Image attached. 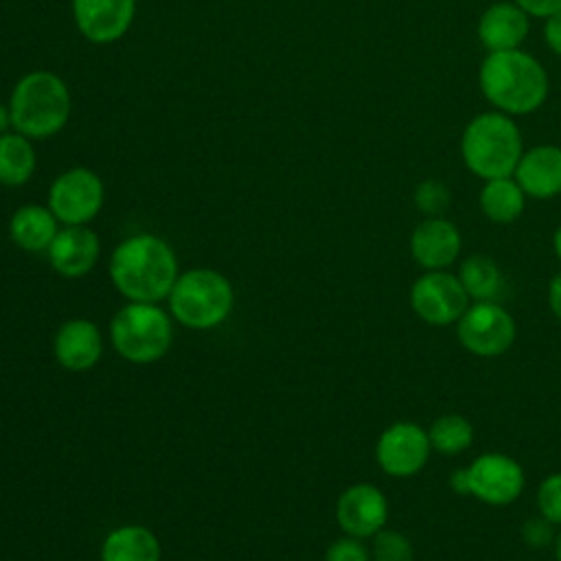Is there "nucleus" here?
<instances>
[{
    "label": "nucleus",
    "instance_id": "obj_1",
    "mask_svg": "<svg viewBox=\"0 0 561 561\" xmlns=\"http://www.w3.org/2000/svg\"><path fill=\"white\" fill-rule=\"evenodd\" d=\"M110 280L129 302H160L180 276L173 248L158 234L123 239L110 256Z\"/></svg>",
    "mask_w": 561,
    "mask_h": 561
},
{
    "label": "nucleus",
    "instance_id": "obj_2",
    "mask_svg": "<svg viewBox=\"0 0 561 561\" xmlns=\"http://www.w3.org/2000/svg\"><path fill=\"white\" fill-rule=\"evenodd\" d=\"M484 99L508 116L539 110L548 96V75L543 66L522 48L489 53L478 72Z\"/></svg>",
    "mask_w": 561,
    "mask_h": 561
},
{
    "label": "nucleus",
    "instance_id": "obj_3",
    "mask_svg": "<svg viewBox=\"0 0 561 561\" xmlns=\"http://www.w3.org/2000/svg\"><path fill=\"white\" fill-rule=\"evenodd\" d=\"M70 107V90L59 75L50 70L26 72L9 96L11 129L31 140L50 138L66 127Z\"/></svg>",
    "mask_w": 561,
    "mask_h": 561
},
{
    "label": "nucleus",
    "instance_id": "obj_4",
    "mask_svg": "<svg viewBox=\"0 0 561 561\" xmlns=\"http://www.w3.org/2000/svg\"><path fill=\"white\" fill-rule=\"evenodd\" d=\"M460 153L467 169L484 182L508 178L524 153L522 131L508 114L482 112L465 125Z\"/></svg>",
    "mask_w": 561,
    "mask_h": 561
},
{
    "label": "nucleus",
    "instance_id": "obj_5",
    "mask_svg": "<svg viewBox=\"0 0 561 561\" xmlns=\"http://www.w3.org/2000/svg\"><path fill=\"white\" fill-rule=\"evenodd\" d=\"M169 313L193 331H208L226 322L234 307V287L217 270L191 267L182 272L169 296Z\"/></svg>",
    "mask_w": 561,
    "mask_h": 561
},
{
    "label": "nucleus",
    "instance_id": "obj_6",
    "mask_svg": "<svg viewBox=\"0 0 561 561\" xmlns=\"http://www.w3.org/2000/svg\"><path fill=\"white\" fill-rule=\"evenodd\" d=\"M110 340L123 359L153 364L171 348V313L158 307V302H127L110 322Z\"/></svg>",
    "mask_w": 561,
    "mask_h": 561
},
{
    "label": "nucleus",
    "instance_id": "obj_7",
    "mask_svg": "<svg viewBox=\"0 0 561 561\" xmlns=\"http://www.w3.org/2000/svg\"><path fill=\"white\" fill-rule=\"evenodd\" d=\"M449 482L462 495H473L491 506H504L519 497L524 471L506 454H482L467 469L454 471Z\"/></svg>",
    "mask_w": 561,
    "mask_h": 561
},
{
    "label": "nucleus",
    "instance_id": "obj_8",
    "mask_svg": "<svg viewBox=\"0 0 561 561\" xmlns=\"http://www.w3.org/2000/svg\"><path fill=\"white\" fill-rule=\"evenodd\" d=\"M103 180L88 167L59 173L48 188V208L61 226H88L103 208Z\"/></svg>",
    "mask_w": 561,
    "mask_h": 561
},
{
    "label": "nucleus",
    "instance_id": "obj_9",
    "mask_svg": "<svg viewBox=\"0 0 561 561\" xmlns=\"http://www.w3.org/2000/svg\"><path fill=\"white\" fill-rule=\"evenodd\" d=\"M513 316L493 300H476L458 320L460 344L478 357H495L515 342Z\"/></svg>",
    "mask_w": 561,
    "mask_h": 561
},
{
    "label": "nucleus",
    "instance_id": "obj_10",
    "mask_svg": "<svg viewBox=\"0 0 561 561\" xmlns=\"http://www.w3.org/2000/svg\"><path fill=\"white\" fill-rule=\"evenodd\" d=\"M469 294L465 291L456 274L432 270L419 276L410 289V305L414 313L434 327H447L460 320L469 307Z\"/></svg>",
    "mask_w": 561,
    "mask_h": 561
},
{
    "label": "nucleus",
    "instance_id": "obj_11",
    "mask_svg": "<svg viewBox=\"0 0 561 561\" xmlns=\"http://www.w3.org/2000/svg\"><path fill=\"white\" fill-rule=\"evenodd\" d=\"M432 443L427 432L412 423L399 421L386 427L375 445V458L381 471L394 478H408L421 471L430 458Z\"/></svg>",
    "mask_w": 561,
    "mask_h": 561
},
{
    "label": "nucleus",
    "instance_id": "obj_12",
    "mask_svg": "<svg viewBox=\"0 0 561 561\" xmlns=\"http://www.w3.org/2000/svg\"><path fill=\"white\" fill-rule=\"evenodd\" d=\"M335 519L337 526L351 537H373L386 526L388 519L386 495L366 482L351 484L335 502Z\"/></svg>",
    "mask_w": 561,
    "mask_h": 561
},
{
    "label": "nucleus",
    "instance_id": "obj_13",
    "mask_svg": "<svg viewBox=\"0 0 561 561\" xmlns=\"http://www.w3.org/2000/svg\"><path fill=\"white\" fill-rule=\"evenodd\" d=\"M136 0H72L79 33L92 44L118 42L131 26Z\"/></svg>",
    "mask_w": 561,
    "mask_h": 561
},
{
    "label": "nucleus",
    "instance_id": "obj_14",
    "mask_svg": "<svg viewBox=\"0 0 561 561\" xmlns=\"http://www.w3.org/2000/svg\"><path fill=\"white\" fill-rule=\"evenodd\" d=\"M101 355L103 337L90 318H70L57 327L53 337V357L61 368L83 373L94 368Z\"/></svg>",
    "mask_w": 561,
    "mask_h": 561
},
{
    "label": "nucleus",
    "instance_id": "obj_15",
    "mask_svg": "<svg viewBox=\"0 0 561 561\" xmlns=\"http://www.w3.org/2000/svg\"><path fill=\"white\" fill-rule=\"evenodd\" d=\"M101 254V241L88 226H64L46 250L50 267L64 278H81L92 272Z\"/></svg>",
    "mask_w": 561,
    "mask_h": 561
},
{
    "label": "nucleus",
    "instance_id": "obj_16",
    "mask_svg": "<svg viewBox=\"0 0 561 561\" xmlns=\"http://www.w3.org/2000/svg\"><path fill=\"white\" fill-rule=\"evenodd\" d=\"M460 232L445 217H427L410 237L412 259L425 270H445L460 254Z\"/></svg>",
    "mask_w": 561,
    "mask_h": 561
},
{
    "label": "nucleus",
    "instance_id": "obj_17",
    "mask_svg": "<svg viewBox=\"0 0 561 561\" xmlns=\"http://www.w3.org/2000/svg\"><path fill=\"white\" fill-rule=\"evenodd\" d=\"M515 180L526 197L550 199L561 193V147L537 145L522 153L515 167Z\"/></svg>",
    "mask_w": 561,
    "mask_h": 561
},
{
    "label": "nucleus",
    "instance_id": "obj_18",
    "mask_svg": "<svg viewBox=\"0 0 561 561\" xmlns=\"http://www.w3.org/2000/svg\"><path fill=\"white\" fill-rule=\"evenodd\" d=\"M528 31V13L515 2H495L478 20V37L489 53L519 48Z\"/></svg>",
    "mask_w": 561,
    "mask_h": 561
},
{
    "label": "nucleus",
    "instance_id": "obj_19",
    "mask_svg": "<svg viewBox=\"0 0 561 561\" xmlns=\"http://www.w3.org/2000/svg\"><path fill=\"white\" fill-rule=\"evenodd\" d=\"M57 232L59 219L42 204H24L9 219V237L24 252H46Z\"/></svg>",
    "mask_w": 561,
    "mask_h": 561
},
{
    "label": "nucleus",
    "instance_id": "obj_20",
    "mask_svg": "<svg viewBox=\"0 0 561 561\" xmlns=\"http://www.w3.org/2000/svg\"><path fill=\"white\" fill-rule=\"evenodd\" d=\"M101 561H160L156 533L140 524L112 528L101 541Z\"/></svg>",
    "mask_w": 561,
    "mask_h": 561
},
{
    "label": "nucleus",
    "instance_id": "obj_21",
    "mask_svg": "<svg viewBox=\"0 0 561 561\" xmlns=\"http://www.w3.org/2000/svg\"><path fill=\"white\" fill-rule=\"evenodd\" d=\"M526 193L515 178L486 180L480 191V208L495 224H513L524 213Z\"/></svg>",
    "mask_w": 561,
    "mask_h": 561
},
{
    "label": "nucleus",
    "instance_id": "obj_22",
    "mask_svg": "<svg viewBox=\"0 0 561 561\" xmlns=\"http://www.w3.org/2000/svg\"><path fill=\"white\" fill-rule=\"evenodd\" d=\"M37 156L31 138L7 131L0 136V184L2 186H22L35 173Z\"/></svg>",
    "mask_w": 561,
    "mask_h": 561
},
{
    "label": "nucleus",
    "instance_id": "obj_23",
    "mask_svg": "<svg viewBox=\"0 0 561 561\" xmlns=\"http://www.w3.org/2000/svg\"><path fill=\"white\" fill-rule=\"evenodd\" d=\"M458 278L469 298L473 300H493L504 285L497 263L484 254H473L465 259Z\"/></svg>",
    "mask_w": 561,
    "mask_h": 561
},
{
    "label": "nucleus",
    "instance_id": "obj_24",
    "mask_svg": "<svg viewBox=\"0 0 561 561\" xmlns=\"http://www.w3.org/2000/svg\"><path fill=\"white\" fill-rule=\"evenodd\" d=\"M427 436L432 449L445 456H456L473 443V425L460 414H443L430 425Z\"/></svg>",
    "mask_w": 561,
    "mask_h": 561
},
{
    "label": "nucleus",
    "instance_id": "obj_25",
    "mask_svg": "<svg viewBox=\"0 0 561 561\" xmlns=\"http://www.w3.org/2000/svg\"><path fill=\"white\" fill-rule=\"evenodd\" d=\"M414 206L425 217H443L451 206V191L440 180H423L414 188Z\"/></svg>",
    "mask_w": 561,
    "mask_h": 561
},
{
    "label": "nucleus",
    "instance_id": "obj_26",
    "mask_svg": "<svg viewBox=\"0 0 561 561\" xmlns=\"http://www.w3.org/2000/svg\"><path fill=\"white\" fill-rule=\"evenodd\" d=\"M370 554L375 561H414L410 539L403 533L390 530L386 526L373 535Z\"/></svg>",
    "mask_w": 561,
    "mask_h": 561
},
{
    "label": "nucleus",
    "instance_id": "obj_27",
    "mask_svg": "<svg viewBox=\"0 0 561 561\" xmlns=\"http://www.w3.org/2000/svg\"><path fill=\"white\" fill-rule=\"evenodd\" d=\"M539 515L552 524H561V473L548 476L537 489Z\"/></svg>",
    "mask_w": 561,
    "mask_h": 561
},
{
    "label": "nucleus",
    "instance_id": "obj_28",
    "mask_svg": "<svg viewBox=\"0 0 561 561\" xmlns=\"http://www.w3.org/2000/svg\"><path fill=\"white\" fill-rule=\"evenodd\" d=\"M368 559L370 554L366 546L351 535L335 539L324 552V561H368Z\"/></svg>",
    "mask_w": 561,
    "mask_h": 561
},
{
    "label": "nucleus",
    "instance_id": "obj_29",
    "mask_svg": "<svg viewBox=\"0 0 561 561\" xmlns=\"http://www.w3.org/2000/svg\"><path fill=\"white\" fill-rule=\"evenodd\" d=\"M552 526H554V524H552L550 519H546L543 515H537V517L524 522V526H522V537H524V541H526L528 546H533V548H543V546H548V543L554 539V528H552Z\"/></svg>",
    "mask_w": 561,
    "mask_h": 561
},
{
    "label": "nucleus",
    "instance_id": "obj_30",
    "mask_svg": "<svg viewBox=\"0 0 561 561\" xmlns=\"http://www.w3.org/2000/svg\"><path fill=\"white\" fill-rule=\"evenodd\" d=\"M533 18H550L552 13L561 11V0H513Z\"/></svg>",
    "mask_w": 561,
    "mask_h": 561
},
{
    "label": "nucleus",
    "instance_id": "obj_31",
    "mask_svg": "<svg viewBox=\"0 0 561 561\" xmlns=\"http://www.w3.org/2000/svg\"><path fill=\"white\" fill-rule=\"evenodd\" d=\"M543 39L548 44V48L561 57V11L552 13L550 18H546L543 24Z\"/></svg>",
    "mask_w": 561,
    "mask_h": 561
},
{
    "label": "nucleus",
    "instance_id": "obj_32",
    "mask_svg": "<svg viewBox=\"0 0 561 561\" xmlns=\"http://www.w3.org/2000/svg\"><path fill=\"white\" fill-rule=\"evenodd\" d=\"M548 302H550L552 313L561 320V272L550 280V287H548Z\"/></svg>",
    "mask_w": 561,
    "mask_h": 561
},
{
    "label": "nucleus",
    "instance_id": "obj_33",
    "mask_svg": "<svg viewBox=\"0 0 561 561\" xmlns=\"http://www.w3.org/2000/svg\"><path fill=\"white\" fill-rule=\"evenodd\" d=\"M11 127V114H9V105L0 103V136L7 134Z\"/></svg>",
    "mask_w": 561,
    "mask_h": 561
},
{
    "label": "nucleus",
    "instance_id": "obj_34",
    "mask_svg": "<svg viewBox=\"0 0 561 561\" xmlns=\"http://www.w3.org/2000/svg\"><path fill=\"white\" fill-rule=\"evenodd\" d=\"M552 245H554V252H557V256H559V261H561V226L554 230V237H552Z\"/></svg>",
    "mask_w": 561,
    "mask_h": 561
},
{
    "label": "nucleus",
    "instance_id": "obj_35",
    "mask_svg": "<svg viewBox=\"0 0 561 561\" xmlns=\"http://www.w3.org/2000/svg\"><path fill=\"white\" fill-rule=\"evenodd\" d=\"M554 554H557V561H561V535L557 537V548H554Z\"/></svg>",
    "mask_w": 561,
    "mask_h": 561
}]
</instances>
